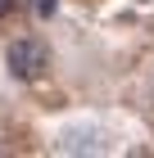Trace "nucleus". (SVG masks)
I'll use <instances>...</instances> for the list:
<instances>
[{"mask_svg": "<svg viewBox=\"0 0 154 158\" xmlns=\"http://www.w3.org/2000/svg\"><path fill=\"white\" fill-rule=\"evenodd\" d=\"M14 9H18V0H0V18H9Z\"/></svg>", "mask_w": 154, "mask_h": 158, "instance_id": "7ed1b4c3", "label": "nucleus"}, {"mask_svg": "<svg viewBox=\"0 0 154 158\" xmlns=\"http://www.w3.org/2000/svg\"><path fill=\"white\" fill-rule=\"evenodd\" d=\"M5 68H9L14 81H36V77H46L50 68V50L41 36H18L9 41V50H5Z\"/></svg>", "mask_w": 154, "mask_h": 158, "instance_id": "f257e3e1", "label": "nucleus"}, {"mask_svg": "<svg viewBox=\"0 0 154 158\" xmlns=\"http://www.w3.org/2000/svg\"><path fill=\"white\" fill-rule=\"evenodd\" d=\"M55 9H59V0H36V14L41 18H55Z\"/></svg>", "mask_w": 154, "mask_h": 158, "instance_id": "f03ea898", "label": "nucleus"}]
</instances>
